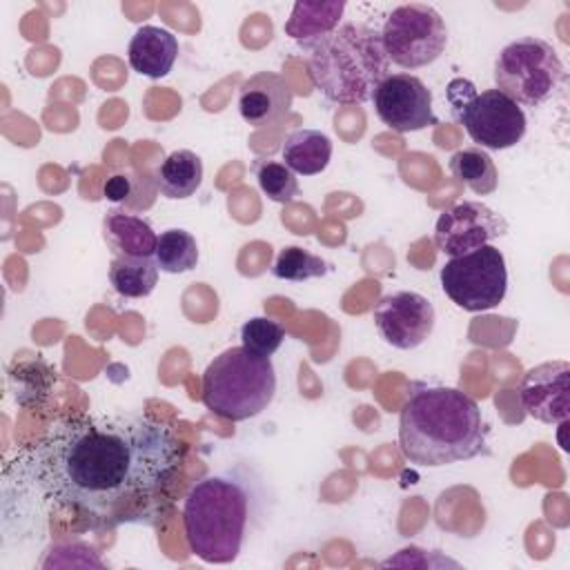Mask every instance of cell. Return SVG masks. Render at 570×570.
<instances>
[{
    "instance_id": "1",
    "label": "cell",
    "mask_w": 570,
    "mask_h": 570,
    "mask_svg": "<svg viewBox=\"0 0 570 570\" xmlns=\"http://www.w3.org/2000/svg\"><path fill=\"white\" fill-rule=\"evenodd\" d=\"M183 448L165 423L136 412L65 416L33 448L36 481L58 505L109 517L160 492Z\"/></svg>"
},
{
    "instance_id": "8",
    "label": "cell",
    "mask_w": 570,
    "mask_h": 570,
    "mask_svg": "<svg viewBox=\"0 0 570 570\" xmlns=\"http://www.w3.org/2000/svg\"><path fill=\"white\" fill-rule=\"evenodd\" d=\"M439 278L445 296L465 312L492 309L508 292L505 258L492 245L452 256L441 267Z\"/></svg>"
},
{
    "instance_id": "2",
    "label": "cell",
    "mask_w": 570,
    "mask_h": 570,
    "mask_svg": "<svg viewBox=\"0 0 570 570\" xmlns=\"http://www.w3.org/2000/svg\"><path fill=\"white\" fill-rule=\"evenodd\" d=\"M399 448L421 468L474 459L485 448L481 407L456 387L416 383L399 412Z\"/></svg>"
},
{
    "instance_id": "3",
    "label": "cell",
    "mask_w": 570,
    "mask_h": 570,
    "mask_svg": "<svg viewBox=\"0 0 570 570\" xmlns=\"http://www.w3.org/2000/svg\"><path fill=\"white\" fill-rule=\"evenodd\" d=\"M258 476L234 465L198 479L183 503V528L189 552L205 563H232L261 508Z\"/></svg>"
},
{
    "instance_id": "23",
    "label": "cell",
    "mask_w": 570,
    "mask_h": 570,
    "mask_svg": "<svg viewBox=\"0 0 570 570\" xmlns=\"http://www.w3.org/2000/svg\"><path fill=\"white\" fill-rule=\"evenodd\" d=\"M9 376H11V383H13V396L22 405L38 403L40 399H45L49 394L51 379H53L47 363L38 356L31 358V361L16 363V367L11 370Z\"/></svg>"
},
{
    "instance_id": "24",
    "label": "cell",
    "mask_w": 570,
    "mask_h": 570,
    "mask_svg": "<svg viewBox=\"0 0 570 570\" xmlns=\"http://www.w3.org/2000/svg\"><path fill=\"white\" fill-rule=\"evenodd\" d=\"M272 274L281 281H292V283H303L307 278L325 276L327 274V263L296 245L283 247L272 265Z\"/></svg>"
},
{
    "instance_id": "19",
    "label": "cell",
    "mask_w": 570,
    "mask_h": 570,
    "mask_svg": "<svg viewBox=\"0 0 570 570\" xmlns=\"http://www.w3.org/2000/svg\"><path fill=\"white\" fill-rule=\"evenodd\" d=\"M285 165L301 176L321 174L332 158V140L318 129H294L283 142Z\"/></svg>"
},
{
    "instance_id": "15",
    "label": "cell",
    "mask_w": 570,
    "mask_h": 570,
    "mask_svg": "<svg viewBox=\"0 0 570 570\" xmlns=\"http://www.w3.org/2000/svg\"><path fill=\"white\" fill-rule=\"evenodd\" d=\"M127 58L134 71L147 78H163L178 58V38L163 27L142 24L129 40Z\"/></svg>"
},
{
    "instance_id": "21",
    "label": "cell",
    "mask_w": 570,
    "mask_h": 570,
    "mask_svg": "<svg viewBox=\"0 0 570 570\" xmlns=\"http://www.w3.org/2000/svg\"><path fill=\"white\" fill-rule=\"evenodd\" d=\"M450 171L468 189L479 196H488L499 185V174L490 154L481 147H465L450 156Z\"/></svg>"
},
{
    "instance_id": "11",
    "label": "cell",
    "mask_w": 570,
    "mask_h": 570,
    "mask_svg": "<svg viewBox=\"0 0 570 570\" xmlns=\"http://www.w3.org/2000/svg\"><path fill=\"white\" fill-rule=\"evenodd\" d=\"M372 102L381 122L396 134L419 131L439 122L432 111L430 89L412 73H390L374 89Z\"/></svg>"
},
{
    "instance_id": "7",
    "label": "cell",
    "mask_w": 570,
    "mask_h": 570,
    "mask_svg": "<svg viewBox=\"0 0 570 570\" xmlns=\"http://www.w3.org/2000/svg\"><path fill=\"white\" fill-rule=\"evenodd\" d=\"M381 40L390 62L403 69H419L432 65L445 51L448 27L434 7L410 2L390 11Z\"/></svg>"
},
{
    "instance_id": "4",
    "label": "cell",
    "mask_w": 570,
    "mask_h": 570,
    "mask_svg": "<svg viewBox=\"0 0 570 570\" xmlns=\"http://www.w3.org/2000/svg\"><path fill=\"white\" fill-rule=\"evenodd\" d=\"M307 71L314 87L332 102L361 105L390 76L381 31L363 22L338 24L309 49Z\"/></svg>"
},
{
    "instance_id": "5",
    "label": "cell",
    "mask_w": 570,
    "mask_h": 570,
    "mask_svg": "<svg viewBox=\"0 0 570 570\" xmlns=\"http://www.w3.org/2000/svg\"><path fill=\"white\" fill-rule=\"evenodd\" d=\"M276 394L272 358L249 350L227 347L203 374V403L227 421H247L261 414Z\"/></svg>"
},
{
    "instance_id": "9",
    "label": "cell",
    "mask_w": 570,
    "mask_h": 570,
    "mask_svg": "<svg viewBox=\"0 0 570 570\" xmlns=\"http://www.w3.org/2000/svg\"><path fill=\"white\" fill-rule=\"evenodd\" d=\"M459 122L465 127L472 142L481 149H508L514 147L525 134L523 109L503 96L499 89H485L468 96L452 107Z\"/></svg>"
},
{
    "instance_id": "17",
    "label": "cell",
    "mask_w": 570,
    "mask_h": 570,
    "mask_svg": "<svg viewBox=\"0 0 570 570\" xmlns=\"http://www.w3.org/2000/svg\"><path fill=\"white\" fill-rule=\"evenodd\" d=\"M345 11L343 0H325V2H296L285 22V33L296 40L303 49H312L325 36H330Z\"/></svg>"
},
{
    "instance_id": "26",
    "label": "cell",
    "mask_w": 570,
    "mask_h": 570,
    "mask_svg": "<svg viewBox=\"0 0 570 570\" xmlns=\"http://www.w3.org/2000/svg\"><path fill=\"white\" fill-rule=\"evenodd\" d=\"M240 341H243L245 350L269 358L285 341V330L281 327V323H276L267 316H254L243 323Z\"/></svg>"
},
{
    "instance_id": "25",
    "label": "cell",
    "mask_w": 570,
    "mask_h": 570,
    "mask_svg": "<svg viewBox=\"0 0 570 570\" xmlns=\"http://www.w3.org/2000/svg\"><path fill=\"white\" fill-rule=\"evenodd\" d=\"M254 176L261 191L274 203H292L298 194L296 174L278 160H258L254 165Z\"/></svg>"
},
{
    "instance_id": "13",
    "label": "cell",
    "mask_w": 570,
    "mask_h": 570,
    "mask_svg": "<svg viewBox=\"0 0 570 570\" xmlns=\"http://www.w3.org/2000/svg\"><path fill=\"white\" fill-rule=\"evenodd\" d=\"M528 416L541 423H563L570 414V363L548 361L530 367L519 385Z\"/></svg>"
},
{
    "instance_id": "22",
    "label": "cell",
    "mask_w": 570,
    "mask_h": 570,
    "mask_svg": "<svg viewBox=\"0 0 570 570\" xmlns=\"http://www.w3.org/2000/svg\"><path fill=\"white\" fill-rule=\"evenodd\" d=\"M154 261L160 272L183 274L196 267L198 263V245L196 238L185 229H167L158 236Z\"/></svg>"
},
{
    "instance_id": "12",
    "label": "cell",
    "mask_w": 570,
    "mask_h": 570,
    "mask_svg": "<svg viewBox=\"0 0 570 570\" xmlns=\"http://www.w3.org/2000/svg\"><path fill=\"white\" fill-rule=\"evenodd\" d=\"M434 307L419 292H394L374 305V325L381 338L396 350L423 345L434 330Z\"/></svg>"
},
{
    "instance_id": "10",
    "label": "cell",
    "mask_w": 570,
    "mask_h": 570,
    "mask_svg": "<svg viewBox=\"0 0 570 570\" xmlns=\"http://www.w3.org/2000/svg\"><path fill=\"white\" fill-rule=\"evenodd\" d=\"M508 232V220L481 200H463L445 209L434 225V245L445 256H459L490 245Z\"/></svg>"
},
{
    "instance_id": "6",
    "label": "cell",
    "mask_w": 570,
    "mask_h": 570,
    "mask_svg": "<svg viewBox=\"0 0 570 570\" xmlns=\"http://www.w3.org/2000/svg\"><path fill=\"white\" fill-rule=\"evenodd\" d=\"M563 78V62L557 49L534 36L505 45L494 60V89L519 107L543 105Z\"/></svg>"
},
{
    "instance_id": "20",
    "label": "cell",
    "mask_w": 570,
    "mask_h": 570,
    "mask_svg": "<svg viewBox=\"0 0 570 570\" xmlns=\"http://www.w3.org/2000/svg\"><path fill=\"white\" fill-rule=\"evenodd\" d=\"M109 281L120 296H149L158 283V265L154 256H114L109 265Z\"/></svg>"
},
{
    "instance_id": "18",
    "label": "cell",
    "mask_w": 570,
    "mask_h": 570,
    "mask_svg": "<svg viewBox=\"0 0 570 570\" xmlns=\"http://www.w3.org/2000/svg\"><path fill=\"white\" fill-rule=\"evenodd\" d=\"M203 183V160L191 149L171 151L156 169V187L169 200H185Z\"/></svg>"
},
{
    "instance_id": "16",
    "label": "cell",
    "mask_w": 570,
    "mask_h": 570,
    "mask_svg": "<svg viewBox=\"0 0 570 570\" xmlns=\"http://www.w3.org/2000/svg\"><path fill=\"white\" fill-rule=\"evenodd\" d=\"M102 238L114 256H154L158 236L151 225L122 209H109L102 218Z\"/></svg>"
},
{
    "instance_id": "27",
    "label": "cell",
    "mask_w": 570,
    "mask_h": 570,
    "mask_svg": "<svg viewBox=\"0 0 570 570\" xmlns=\"http://www.w3.org/2000/svg\"><path fill=\"white\" fill-rule=\"evenodd\" d=\"M129 191H131V178L125 176V174H114V176H109L107 183H105V187H102L105 198L111 200V203L125 200V198L129 196Z\"/></svg>"
},
{
    "instance_id": "14",
    "label": "cell",
    "mask_w": 570,
    "mask_h": 570,
    "mask_svg": "<svg viewBox=\"0 0 570 570\" xmlns=\"http://www.w3.org/2000/svg\"><path fill=\"white\" fill-rule=\"evenodd\" d=\"M294 102L287 80L274 71L249 76L238 89L240 118L252 127H267L283 120Z\"/></svg>"
}]
</instances>
